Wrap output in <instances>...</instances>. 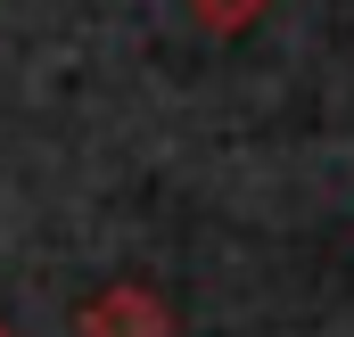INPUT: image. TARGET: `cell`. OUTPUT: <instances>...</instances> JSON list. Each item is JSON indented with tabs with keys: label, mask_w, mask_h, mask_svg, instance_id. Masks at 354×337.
<instances>
[{
	"label": "cell",
	"mask_w": 354,
	"mask_h": 337,
	"mask_svg": "<svg viewBox=\"0 0 354 337\" xmlns=\"http://www.w3.org/2000/svg\"><path fill=\"white\" fill-rule=\"evenodd\" d=\"M181 8H189V17H198L206 33H248V25L264 17L272 0H181Z\"/></svg>",
	"instance_id": "7a4b0ae2"
},
{
	"label": "cell",
	"mask_w": 354,
	"mask_h": 337,
	"mask_svg": "<svg viewBox=\"0 0 354 337\" xmlns=\"http://www.w3.org/2000/svg\"><path fill=\"white\" fill-rule=\"evenodd\" d=\"M75 329L83 337H174V305L157 296V288H140V280H124V288H99L83 313H75Z\"/></svg>",
	"instance_id": "6da1fadb"
}]
</instances>
